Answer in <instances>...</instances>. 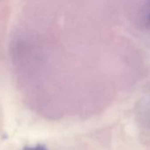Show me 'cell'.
<instances>
[{
  "mask_svg": "<svg viewBox=\"0 0 150 150\" xmlns=\"http://www.w3.org/2000/svg\"><path fill=\"white\" fill-rule=\"evenodd\" d=\"M24 150H47V148L44 146L38 145L36 146H32V147H27Z\"/></svg>",
  "mask_w": 150,
  "mask_h": 150,
  "instance_id": "1",
  "label": "cell"
}]
</instances>
